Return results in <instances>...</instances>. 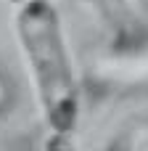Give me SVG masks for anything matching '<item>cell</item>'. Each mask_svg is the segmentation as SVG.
Listing matches in <instances>:
<instances>
[{
  "mask_svg": "<svg viewBox=\"0 0 148 151\" xmlns=\"http://www.w3.org/2000/svg\"><path fill=\"white\" fill-rule=\"evenodd\" d=\"M5 3H11V5H16V8H19V5H24L26 0H5Z\"/></svg>",
  "mask_w": 148,
  "mask_h": 151,
  "instance_id": "4",
  "label": "cell"
},
{
  "mask_svg": "<svg viewBox=\"0 0 148 151\" xmlns=\"http://www.w3.org/2000/svg\"><path fill=\"white\" fill-rule=\"evenodd\" d=\"M103 151H148V117L135 119L122 133H117Z\"/></svg>",
  "mask_w": 148,
  "mask_h": 151,
  "instance_id": "2",
  "label": "cell"
},
{
  "mask_svg": "<svg viewBox=\"0 0 148 151\" xmlns=\"http://www.w3.org/2000/svg\"><path fill=\"white\" fill-rule=\"evenodd\" d=\"M13 24L50 133L71 135L79 122V85L56 5L50 0H26L19 5Z\"/></svg>",
  "mask_w": 148,
  "mask_h": 151,
  "instance_id": "1",
  "label": "cell"
},
{
  "mask_svg": "<svg viewBox=\"0 0 148 151\" xmlns=\"http://www.w3.org/2000/svg\"><path fill=\"white\" fill-rule=\"evenodd\" d=\"M79 3H98V0H79Z\"/></svg>",
  "mask_w": 148,
  "mask_h": 151,
  "instance_id": "5",
  "label": "cell"
},
{
  "mask_svg": "<svg viewBox=\"0 0 148 151\" xmlns=\"http://www.w3.org/2000/svg\"><path fill=\"white\" fill-rule=\"evenodd\" d=\"M45 151H79L77 149V143L71 141V135H66V133H50L48 138H45Z\"/></svg>",
  "mask_w": 148,
  "mask_h": 151,
  "instance_id": "3",
  "label": "cell"
}]
</instances>
